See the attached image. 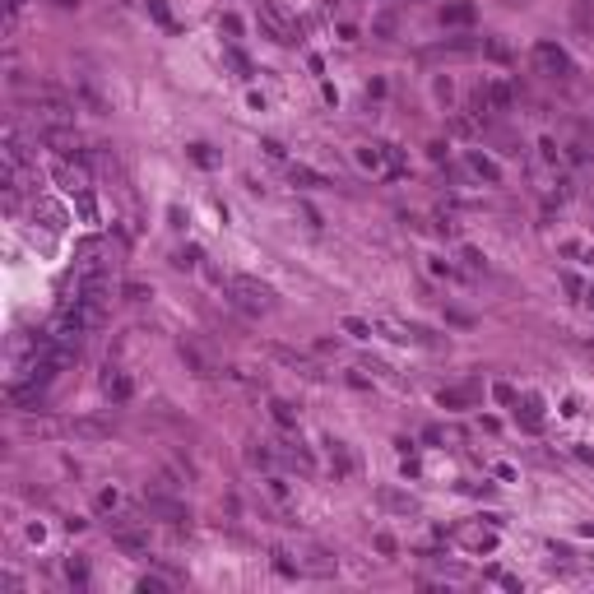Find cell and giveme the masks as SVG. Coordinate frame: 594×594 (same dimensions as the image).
<instances>
[{
    "instance_id": "obj_1",
    "label": "cell",
    "mask_w": 594,
    "mask_h": 594,
    "mask_svg": "<svg viewBox=\"0 0 594 594\" xmlns=\"http://www.w3.org/2000/svg\"><path fill=\"white\" fill-rule=\"evenodd\" d=\"M228 302L237 307V311H247V316H265L269 307H274V292L265 288L260 279H251V274H228Z\"/></svg>"
},
{
    "instance_id": "obj_2",
    "label": "cell",
    "mask_w": 594,
    "mask_h": 594,
    "mask_svg": "<svg viewBox=\"0 0 594 594\" xmlns=\"http://www.w3.org/2000/svg\"><path fill=\"white\" fill-rule=\"evenodd\" d=\"M256 19H260V28H265V37H274V42H297V33H302V23L292 19L283 5H274V0H260Z\"/></svg>"
},
{
    "instance_id": "obj_3",
    "label": "cell",
    "mask_w": 594,
    "mask_h": 594,
    "mask_svg": "<svg viewBox=\"0 0 594 594\" xmlns=\"http://www.w3.org/2000/svg\"><path fill=\"white\" fill-rule=\"evenodd\" d=\"M534 70L548 75V79H567L571 75V56H567L557 42H534Z\"/></svg>"
},
{
    "instance_id": "obj_4",
    "label": "cell",
    "mask_w": 594,
    "mask_h": 594,
    "mask_svg": "<svg viewBox=\"0 0 594 594\" xmlns=\"http://www.w3.org/2000/svg\"><path fill=\"white\" fill-rule=\"evenodd\" d=\"M112 538H116V548L130 552V557L149 552V534L140 529V520H135V516H116V520H112Z\"/></svg>"
},
{
    "instance_id": "obj_5",
    "label": "cell",
    "mask_w": 594,
    "mask_h": 594,
    "mask_svg": "<svg viewBox=\"0 0 594 594\" xmlns=\"http://www.w3.org/2000/svg\"><path fill=\"white\" fill-rule=\"evenodd\" d=\"M144 511L154 520H163V525H181V520H191V511L177 502V497H168L163 488H154V493H144Z\"/></svg>"
},
{
    "instance_id": "obj_6",
    "label": "cell",
    "mask_w": 594,
    "mask_h": 594,
    "mask_svg": "<svg viewBox=\"0 0 594 594\" xmlns=\"http://www.w3.org/2000/svg\"><path fill=\"white\" fill-rule=\"evenodd\" d=\"M51 177H56L61 191L79 195V191H89V172H84V163H70V158H56L51 163Z\"/></svg>"
},
{
    "instance_id": "obj_7",
    "label": "cell",
    "mask_w": 594,
    "mask_h": 594,
    "mask_svg": "<svg viewBox=\"0 0 594 594\" xmlns=\"http://www.w3.org/2000/svg\"><path fill=\"white\" fill-rule=\"evenodd\" d=\"M464 168H469V177H474V181L502 186V168H497V158H488L483 149H469V154H464Z\"/></svg>"
},
{
    "instance_id": "obj_8",
    "label": "cell",
    "mask_w": 594,
    "mask_h": 594,
    "mask_svg": "<svg viewBox=\"0 0 594 594\" xmlns=\"http://www.w3.org/2000/svg\"><path fill=\"white\" fill-rule=\"evenodd\" d=\"M102 395H107L112 404H125V400L135 395V381L125 376L121 367H112V362H107V367H102Z\"/></svg>"
},
{
    "instance_id": "obj_9",
    "label": "cell",
    "mask_w": 594,
    "mask_h": 594,
    "mask_svg": "<svg viewBox=\"0 0 594 594\" xmlns=\"http://www.w3.org/2000/svg\"><path fill=\"white\" fill-rule=\"evenodd\" d=\"M274 450H279V460H288L297 474H316V460H311V450H307L302 441H274Z\"/></svg>"
},
{
    "instance_id": "obj_10",
    "label": "cell",
    "mask_w": 594,
    "mask_h": 594,
    "mask_svg": "<svg viewBox=\"0 0 594 594\" xmlns=\"http://www.w3.org/2000/svg\"><path fill=\"white\" fill-rule=\"evenodd\" d=\"M455 538H460L464 548H474V552H493L497 548V525H488V529H483V525H464Z\"/></svg>"
},
{
    "instance_id": "obj_11",
    "label": "cell",
    "mask_w": 594,
    "mask_h": 594,
    "mask_svg": "<svg viewBox=\"0 0 594 594\" xmlns=\"http://www.w3.org/2000/svg\"><path fill=\"white\" fill-rule=\"evenodd\" d=\"M516 418L525 432H543V400L538 395H525V400H516Z\"/></svg>"
},
{
    "instance_id": "obj_12",
    "label": "cell",
    "mask_w": 594,
    "mask_h": 594,
    "mask_svg": "<svg viewBox=\"0 0 594 594\" xmlns=\"http://www.w3.org/2000/svg\"><path fill=\"white\" fill-rule=\"evenodd\" d=\"M288 177H292V186H302V191H330V186H335L330 177H321V172L307 168V163H292Z\"/></svg>"
},
{
    "instance_id": "obj_13",
    "label": "cell",
    "mask_w": 594,
    "mask_h": 594,
    "mask_svg": "<svg viewBox=\"0 0 594 594\" xmlns=\"http://www.w3.org/2000/svg\"><path fill=\"white\" fill-rule=\"evenodd\" d=\"M326 455H330V474H335V478L344 483L348 474H353V455H348V446L330 437V441H326Z\"/></svg>"
},
{
    "instance_id": "obj_14",
    "label": "cell",
    "mask_w": 594,
    "mask_h": 594,
    "mask_svg": "<svg viewBox=\"0 0 594 594\" xmlns=\"http://www.w3.org/2000/svg\"><path fill=\"white\" fill-rule=\"evenodd\" d=\"M358 163L371 172V177H381V172H390V158H385V144H358Z\"/></svg>"
},
{
    "instance_id": "obj_15",
    "label": "cell",
    "mask_w": 594,
    "mask_h": 594,
    "mask_svg": "<svg viewBox=\"0 0 594 594\" xmlns=\"http://www.w3.org/2000/svg\"><path fill=\"white\" fill-rule=\"evenodd\" d=\"M70 437H84V441H107V437H112V423H98V418H75V423H70Z\"/></svg>"
},
{
    "instance_id": "obj_16",
    "label": "cell",
    "mask_w": 594,
    "mask_h": 594,
    "mask_svg": "<svg viewBox=\"0 0 594 594\" xmlns=\"http://www.w3.org/2000/svg\"><path fill=\"white\" fill-rule=\"evenodd\" d=\"M483 93H488V107H493V112H506V107L516 102V89H511L506 79H488V84H483Z\"/></svg>"
},
{
    "instance_id": "obj_17",
    "label": "cell",
    "mask_w": 594,
    "mask_h": 594,
    "mask_svg": "<svg viewBox=\"0 0 594 594\" xmlns=\"http://www.w3.org/2000/svg\"><path fill=\"white\" fill-rule=\"evenodd\" d=\"M274 460H279L274 441H251V446H247V464H251V469H274Z\"/></svg>"
},
{
    "instance_id": "obj_18",
    "label": "cell",
    "mask_w": 594,
    "mask_h": 594,
    "mask_svg": "<svg viewBox=\"0 0 594 594\" xmlns=\"http://www.w3.org/2000/svg\"><path fill=\"white\" fill-rule=\"evenodd\" d=\"M269 358H279L283 367H292V371H302V376H316V367L302 358V353H292V348H283V344H269Z\"/></svg>"
},
{
    "instance_id": "obj_19",
    "label": "cell",
    "mask_w": 594,
    "mask_h": 594,
    "mask_svg": "<svg viewBox=\"0 0 594 594\" xmlns=\"http://www.w3.org/2000/svg\"><path fill=\"white\" fill-rule=\"evenodd\" d=\"M5 163L10 168H28V149H23V140H19V130H5Z\"/></svg>"
},
{
    "instance_id": "obj_20",
    "label": "cell",
    "mask_w": 594,
    "mask_h": 594,
    "mask_svg": "<svg viewBox=\"0 0 594 594\" xmlns=\"http://www.w3.org/2000/svg\"><path fill=\"white\" fill-rule=\"evenodd\" d=\"M37 218H42V228L47 233H61V228H66V209H61V204H51V200H37Z\"/></svg>"
},
{
    "instance_id": "obj_21",
    "label": "cell",
    "mask_w": 594,
    "mask_h": 594,
    "mask_svg": "<svg viewBox=\"0 0 594 594\" xmlns=\"http://www.w3.org/2000/svg\"><path fill=\"white\" fill-rule=\"evenodd\" d=\"M302 571L307 576H335V557H330L326 548H311V552H307V562H302Z\"/></svg>"
},
{
    "instance_id": "obj_22",
    "label": "cell",
    "mask_w": 594,
    "mask_h": 594,
    "mask_svg": "<svg viewBox=\"0 0 594 594\" xmlns=\"http://www.w3.org/2000/svg\"><path fill=\"white\" fill-rule=\"evenodd\" d=\"M269 562H274V571L288 576V581H297V576H302V562H292L288 548H269Z\"/></svg>"
},
{
    "instance_id": "obj_23",
    "label": "cell",
    "mask_w": 594,
    "mask_h": 594,
    "mask_svg": "<svg viewBox=\"0 0 594 594\" xmlns=\"http://www.w3.org/2000/svg\"><path fill=\"white\" fill-rule=\"evenodd\" d=\"M474 0H455V5H446V10H441V19L446 23H455V28H464V23H474Z\"/></svg>"
},
{
    "instance_id": "obj_24",
    "label": "cell",
    "mask_w": 594,
    "mask_h": 594,
    "mask_svg": "<svg viewBox=\"0 0 594 594\" xmlns=\"http://www.w3.org/2000/svg\"><path fill=\"white\" fill-rule=\"evenodd\" d=\"M181 362H186V367H191L195 376H214L209 358H204V353H200V348H195V344H181Z\"/></svg>"
},
{
    "instance_id": "obj_25",
    "label": "cell",
    "mask_w": 594,
    "mask_h": 594,
    "mask_svg": "<svg viewBox=\"0 0 594 594\" xmlns=\"http://www.w3.org/2000/svg\"><path fill=\"white\" fill-rule=\"evenodd\" d=\"M381 506H390V511H400V516H418L414 497H400V493H390V488H381Z\"/></svg>"
},
{
    "instance_id": "obj_26",
    "label": "cell",
    "mask_w": 594,
    "mask_h": 594,
    "mask_svg": "<svg viewBox=\"0 0 594 594\" xmlns=\"http://www.w3.org/2000/svg\"><path fill=\"white\" fill-rule=\"evenodd\" d=\"M269 414H274L279 427H297V409H292L288 400H269Z\"/></svg>"
},
{
    "instance_id": "obj_27",
    "label": "cell",
    "mask_w": 594,
    "mask_h": 594,
    "mask_svg": "<svg viewBox=\"0 0 594 594\" xmlns=\"http://www.w3.org/2000/svg\"><path fill=\"white\" fill-rule=\"evenodd\" d=\"M562 256H567V260H581V265L594 269V247H585V242H562Z\"/></svg>"
},
{
    "instance_id": "obj_28",
    "label": "cell",
    "mask_w": 594,
    "mask_h": 594,
    "mask_svg": "<svg viewBox=\"0 0 594 594\" xmlns=\"http://www.w3.org/2000/svg\"><path fill=\"white\" fill-rule=\"evenodd\" d=\"M265 493H269V502H288V497H292V488H288V478H279V474H269V478H265Z\"/></svg>"
},
{
    "instance_id": "obj_29",
    "label": "cell",
    "mask_w": 594,
    "mask_h": 594,
    "mask_svg": "<svg viewBox=\"0 0 594 594\" xmlns=\"http://www.w3.org/2000/svg\"><path fill=\"white\" fill-rule=\"evenodd\" d=\"M75 209H79L84 223H98V200H93V191H79L75 195Z\"/></svg>"
},
{
    "instance_id": "obj_30",
    "label": "cell",
    "mask_w": 594,
    "mask_h": 594,
    "mask_svg": "<svg viewBox=\"0 0 594 594\" xmlns=\"http://www.w3.org/2000/svg\"><path fill=\"white\" fill-rule=\"evenodd\" d=\"M66 576H70V585H89V562L79 557V552L66 557Z\"/></svg>"
},
{
    "instance_id": "obj_31",
    "label": "cell",
    "mask_w": 594,
    "mask_h": 594,
    "mask_svg": "<svg viewBox=\"0 0 594 594\" xmlns=\"http://www.w3.org/2000/svg\"><path fill=\"white\" fill-rule=\"evenodd\" d=\"M474 390H441V409H469Z\"/></svg>"
},
{
    "instance_id": "obj_32",
    "label": "cell",
    "mask_w": 594,
    "mask_h": 594,
    "mask_svg": "<svg viewBox=\"0 0 594 594\" xmlns=\"http://www.w3.org/2000/svg\"><path fill=\"white\" fill-rule=\"evenodd\" d=\"M339 330H344L348 339H371V326H367V321H358V316H344V326H339Z\"/></svg>"
},
{
    "instance_id": "obj_33",
    "label": "cell",
    "mask_w": 594,
    "mask_h": 594,
    "mask_svg": "<svg viewBox=\"0 0 594 594\" xmlns=\"http://www.w3.org/2000/svg\"><path fill=\"white\" fill-rule=\"evenodd\" d=\"M538 158H543L548 168H557V163H562V149H557V140H548V135H543V140H538Z\"/></svg>"
},
{
    "instance_id": "obj_34",
    "label": "cell",
    "mask_w": 594,
    "mask_h": 594,
    "mask_svg": "<svg viewBox=\"0 0 594 594\" xmlns=\"http://www.w3.org/2000/svg\"><path fill=\"white\" fill-rule=\"evenodd\" d=\"M223 61H228V66H233V70H237V75H242V79H251V61L242 56L237 47H228V51H223Z\"/></svg>"
},
{
    "instance_id": "obj_35",
    "label": "cell",
    "mask_w": 594,
    "mask_h": 594,
    "mask_svg": "<svg viewBox=\"0 0 594 594\" xmlns=\"http://www.w3.org/2000/svg\"><path fill=\"white\" fill-rule=\"evenodd\" d=\"M172 265H177V269H195V265H200V247H181L177 256H172Z\"/></svg>"
},
{
    "instance_id": "obj_36",
    "label": "cell",
    "mask_w": 594,
    "mask_h": 594,
    "mask_svg": "<svg viewBox=\"0 0 594 594\" xmlns=\"http://www.w3.org/2000/svg\"><path fill=\"white\" fill-rule=\"evenodd\" d=\"M483 51H488V56H493V61H502V66H506V61H511V47H506L502 37H488V42H483Z\"/></svg>"
},
{
    "instance_id": "obj_37",
    "label": "cell",
    "mask_w": 594,
    "mask_h": 594,
    "mask_svg": "<svg viewBox=\"0 0 594 594\" xmlns=\"http://www.w3.org/2000/svg\"><path fill=\"white\" fill-rule=\"evenodd\" d=\"M474 130H478V116H455L450 121V135H460V140H469Z\"/></svg>"
},
{
    "instance_id": "obj_38",
    "label": "cell",
    "mask_w": 594,
    "mask_h": 594,
    "mask_svg": "<svg viewBox=\"0 0 594 594\" xmlns=\"http://www.w3.org/2000/svg\"><path fill=\"white\" fill-rule=\"evenodd\" d=\"M493 400L497 404H516L520 395H516V385H511V381H493Z\"/></svg>"
},
{
    "instance_id": "obj_39",
    "label": "cell",
    "mask_w": 594,
    "mask_h": 594,
    "mask_svg": "<svg viewBox=\"0 0 594 594\" xmlns=\"http://www.w3.org/2000/svg\"><path fill=\"white\" fill-rule=\"evenodd\" d=\"M116 506H121V493H116V488H102V493H98V511H116Z\"/></svg>"
},
{
    "instance_id": "obj_40",
    "label": "cell",
    "mask_w": 594,
    "mask_h": 594,
    "mask_svg": "<svg viewBox=\"0 0 594 594\" xmlns=\"http://www.w3.org/2000/svg\"><path fill=\"white\" fill-rule=\"evenodd\" d=\"M163 590H168L163 576H140V594H163Z\"/></svg>"
},
{
    "instance_id": "obj_41",
    "label": "cell",
    "mask_w": 594,
    "mask_h": 594,
    "mask_svg": "<svg viewBox=\"0 0 594 594\" xmlns=\"http://www.w3.org/2000/svg\"><path fill=\"white\" fill-rule=\"evenodd\" d=\"M149 14H154V19L163 23V28H177V23H172V14H168V5H163V0H149Z\"/></svg>"
},
{
    "instance_id": "obj_42",
    "label": "cell",
    "mask_w": 594,
    "mask_h": 594,
    "mask_svg": "<svg viewBox=\"0 0 594 594\" xmlns=\"http://www.w3.org/2000/svg\"><path fill=\"white\" fill-rule=\"evenodd\" d=\"M191 158L200 163V168H214V154H209V144H191Z\"/></svg>"
},
{
    "instance_id": "obj_43",
    "label": "cell",
    "mask_w": 594,
    "mask_h": 594,
    "mask_svg": "<svg viewBox=\"0 0 594 594\" xmlns=\"http://www.w3.org/2000/svg\"><path fill=\"white\" fill-rule=\"evenodd\" d=\"M218 28H223L228 37H237V33H242V19H237V14H223V19H218Z\"/></svg>"
},
{
    "instance_id": "obj_44",
    "label": "cell",
    "mask_w": 594,
    "mask_h": 594,
    "mask_svg": "<svg viewBox=\"0 0 594 594\" xmlns=\"http://www.w3.org/2000/svg\"><path fill=\"white\" fill-rule=\"evenodd\" d=\"M562 288L571 292V297H585V283L576 279V274H562Z\"/></svg>"
},
{
    "instance_id": "obj_45",
    "label": "cell",
    "mask_w": 594,
    "mask_h": 594,
    "mask_svg": "<svg viewBox=\"0 0 594 594\" xmlns=\"http://www.w3.org/2000/svg\"><path fill=\"white\" fill-rule=\"evenodd\" d=\"M144 297H149L144 283H125V302H144Z\"/></svg>"
},
{
    "instance_id": "obj_46",
    "label": "cell",
    "mask_w": 594,
    "mask_h": 594,
    "mask_svg": "<svg viewBox=\"0 0 594 594\" xmlns=\"http://www.w3.org/2000/svg\"><path fill=\"white\" fill-rule=\"evenodd\" d=\"M437 98H441V102L455 98V84H450V79H437Z\"/></svg>"
},
{
    "instance_id": "obj_47",
    "label": "cell",
    "mask_w": 594,
    "mask_h": 594,
    "mask_svg": "<svg viewBox=\"0 0 594 594\" xmlns=\"http://www.w3.org/2000/svg\"><path fill=\"white\" fill-rule=\"evenodd\" d=\"M23 5H28V0H5V19H14V14H19Z\"/></svg>"
},
{
    "instance_id": "obj_48",
    "label": "cell",
    "mask_w": 594,
    "mask_h": 594,
    "mask_svg": "<svg viewBox=\"0 0 594 594\" xmlns=\"http://www.w3.org/2000/svg\"><path fill=\"white\" fill-rule=\"evenodd\" d=\"M581 302H585V307H590V311H594V283H585V297H581Z\"/></svg>"
},
{
    "instance_id": "obj_49",
    "label": "cell",
    "mask_w": 594,
    "mask_h": 594,
    "mask_svg": "<svg viewBox=\"0 0 594 594\" xmlns=\"http://www.w3.org/2000/svg\"><path fill=\"white\" fill-rule=\"evenodd\" d=\"M56 5H61V10H75V5H79V0H56Z\"/></svg>"
},
{
    "instance_id": "obj_50",
    "label": "cell",
    "mask_w": 594,
    "mask_h": 594,
    "mask_svg": "<svg viewBox=\"0 0 594 594\" xmlns=\"http://www.w3.org/2000/svg\"><path fill=\"white\" fill-rule=\"evenodd\" d=\"M511 5H520V0H511Z\"/></svg>"
}]
</instances>
